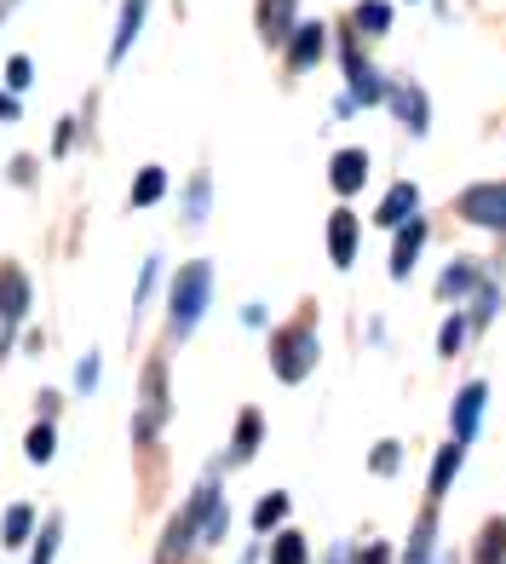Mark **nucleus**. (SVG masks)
<instances>
[{"label":"nucleus","instance_id":"obj_28","mask_svg":"<svg viewBox=\"0 0 506 564\" xmlns=\"http://www.w3.org/2000/svg\"><path fill=\"white\" fill-rule=\"evenodd\" d=\"M58 535H64V519H46V524H41V535H35V558H30V564H53Z\"/></svg>","mask_w":506,"mask_h":564},{"label":"nucleus","instance_id":"obj_22","mask_svg":"<svg viewBox=\"0 0 506 564\" xmlns=\"http://www.w3.org/2000/svg\"><path fill=\"white\" fill-rule=\"evenodd\" d=\"M472 282H477V265H466V260H461V265H449V271L438 276V294H443V300H461V294L472 289Z\"/></svg>","mask_w":506,"mask_h":564},{"label":"nucleus","instance_id":"obj_30","mask_svg":"<svg viewBox=\"0 0 506 564\" xmlns=\"http://www.w3.org/2000/svg\"><path fill=\"white\" fill-rule=\"evenodd\" d=\"M30 82H35V64H30V58L18 53V58L7 64V93H23V87H30Z\"/></svg>","mask_w":506,"mask_h":564},{"label":"nucleus","instance_id":"obj_25","mask_svg":"<svg viewBox=\"0 0 506 564\" xmlns=\"http://www.w3.org/2000/svg\"><path fill=\"white\" fill-rule=\"evenodd\" d=\"M53 421H35L30 426V438H23V455H30V460H53Z\"/></svg>","mask_w":506,"mask_h":564},{"label":"nucleus","instance_id":"obj_13","mask_svg":"<svg viewBox=\"0 0 506 564\" xmlns=\"http://www.w3.org/2000/svg\"><path fill=\"white\" fill-rule=\"evenodd\" d=\"M23 312H30V276L18 265H0V317L23 323Z\"/></svg>","mask_w":506,"mask_h":564},{"label":"nucleus","instance_id":"obj_38","mask_svg":"<svg viewBox=\"0 0 506 564\" xmlns=\"http://www.w3.org/2000/svg\"><path fill=\"white\" fill-rule=\"evenodd\" d=\"M328 564H345V553H328Z\"/></svg>","mask_w":506,"mask_h":564},{"label":"nucleus","instance_id":"obj_34","mask_svg":"<svg viewBox=\"0 0 506 564\" xmlns=\"http://www.w3.org/2000/svg\"><path fill=\"white\" fill-rule=\"evenodd\" d=\"M495 305H501V289H484V294H477V323H490V312H495Z\"/></svg>","mask_w":506,"mask_h":564},{"label":"nucleus","instance_id":"obj_11","mask_svg":"<svg viewBox=\"0 0 506 564\" xmlns=\"http://www.w3.org/2000/svg\"><path fill=\"white\" fill-rule=\"evenodd\" d=\"M415 208H420V191L409 185V178H397V185L386 191V202H380V225H392V230H403V225H409L415 219Z\"/></svg>","mask_w":506,"mask_h":564},{"label":"nucleus","instance_id":"obj_3","mask_svg":"<svg viewBox=\"0 0 506 564\" xmlns=\"http://www.w3.org/2000/svg\"><path fill=\"white\" fill-rule=\"evenodd\" d=\"M454 214L466 225H484V230H506V178H490V185H472L454 196Z\"/></svg>","mask_w":506,"mask_h":564},{"label":"nucleus","instance_id":"obj_32","mask_svg":"<svg viewBox=\"0 0 506 564\" xmlns=\"http://www.w3.org/2000/svg\"><path fill=\"white\" fill-rule=\"evenodd\" d=\"M461 335H466V323H461V317H449V323L438 328V351H443V357H454V346H461Z\"/></svg>","mask_w":506,"mask_h":564},{"label":"nucleus","instance_id":"obj_27","mask_svg":"<svg viewBox=\"0 0 506 564\" xmlns=\"http://www.w3.org/2000/svg\"><path fill=\"white\" fill-rule=\"evenodd\" d=\"M432 535H438V524H432V512H426V519L415 524V542H409V558H403V564H426V558H432Z\"/></svg>","mask_w":506,"mask_h":564},{"label":"nucleus","instance_id":"obj_6","mask_svg":"<svg viewBox=\"0 0 506 564\" xmlns=\"http://www.w3.org/2000/svg\"><path fill=\"white\" fill-rule=\"evenodd\" d=\"M345 98H351V105H380V98H386V82H380V75H374V64L358 53V41H345Z\"/></svg>","mask_w":506,"mask_h":564},{"label":"nucleus","instance_id":"obj_17","mask_svg":"<svg viewBox=\"0 0 506 564\" xmlns=\"http://www.w3.org/2000/svg\"><path fill=\"white\" fill-rule=\"evenodd\" d=\"M461 455H466V444L454 438V444H443L438 449V460H432V478H426V496H449V484H454V473H461Z\"/></svg>","mask_w":506,"mask_h":564},{"label":"nucleus","instance_id":"obj_37","mask_svg":"<svg viewBox=\"0 0 506 564\" xmlns=\"http://www.w3.org/2000/svg\"><path fill=\"white\" fill-rule=\"evenodd\" d=\"M0 116H7V121L18 116V105H12V93H7V87H0Z\"/></svg>","mask_w":506,"mask_h":564},{"label":"nucleus","instance_id":"obj_12","mask_svg":"<svg viewBox=\"0 0 506 564\" xmlns=\"http://www.w3.org/2000/svg\"><path fill=\"white\" fill-rule=\"evenodd\" d=\"M363 178H369V156H363V150H340V156L328 162V185H334L340 196L363 191Z\"/></svg>","mask_w":506,"mask_h":564},{"label":"nucleus","instance_id":"obj_20","mask_svg":"<svg viewBox=\"0 0 506 564\" xmlns=\"http://www.w3.org/2000/svg\"><path fill=\"white\" fill-rule=\"evenodd\" d=\"M351 23H358L363 35H386L392 30V7H386V0H363V7L351 12Z\"/></svg>","mask_w":506,"mask_h":564},{"label":"nucleus","instance_id":"obj_16","mask_svg":"<svg viewBox=\"0 0 506 564\" xmlns=\"http://www.w3.org/2000/svg\"><path fill=\"white\" fill-rule=\"evenodd\" d=\"M420 242H426V225H420V219H409V225L397 230V242H392V276H397V282L415 271V253H420Z\"/></svg>","mask_w":506,"mask_h":564},{"label":"nucleus","instance_id":"obj_14","mask_svg":"<svg viewBox=\"0 0 506 564\" xmlns=\"http://www.w3.org/2000/svg\"><path fill=\"white\" fill-rule=\"evenodd\" d=\"M322 46H328V30L322 23H299L294 41H288V69H311L322 58Z\"/></svg>","mask_w":506,"mask_h":564},{"label":"nucleus","instance_id":"obj_4","mask_svg":"<svg viewBox=\"0 0 506 564\" xmlns=\"http://www.w3.org/2000/svg\"><path fill=\"white\" fill-rule=\"evenodd\" d=\"M162 421H167V369L162 364H150L144 369V403H139V444H150L162 432Z\"/></svg>","mask_w":506,"mask_h":564},{"label":"nucleus","instance_id":"obj_36","mask_svg":"<svg viewBox=\"0 0 506 564\" xmlns=\"http://www.w3.org/2000/svg\"><path fill=\"white\" fill-rule=\"evenodd\" d=\"M150 289H156V260H144V276H139V300H150Z\"/></svg>","mask_w":506,"mask_h":564},{"label":"nucleus","instance_id":"obj_31","mask_svg":"<svg viewBox=\"0 0 506 564\" xmlns=\"http://www.w3.org/2000/svg\"><path fill=\"white\" fill-rule=\"evenodd\" d=\"M201 214H208V178H196V185H190V202H185V225H201Z\"/></svg>","mask_w":506,"mask_h":564},{"label":"nucleus","instance_id":"obj_23","mask_svg":"<svg viewBox=\"0 0 506 564\" xmlns=\"http://www.w3.org/2000/svg\"><path fill=\"white\" fill-rule=\"evenodd\" d=\"M283 519H288V496H265L260 507H253V530H260V535H265V530H276Z\"/></svg>","mask_w":506,"mask_h":564},{"label":"nucleus","instance_id":"obj_2","mask_svg":"<svg viewBox=\"0 0 506 564\" xmlns=\"http://www.w3.org/2000/svg\"><path fill=\"white\" fill-rule=\"evenodd\" d=\"M271 369L276 380H306L317 369V328L311 323H288V328H276L271 335Z\"/></svg>","mask_w":506,"mask_h":564},{"label":"nucleus","instance_id":"obj_10","mask_svg":"<svg viewBox=\"0 0 506 564\" xmlns=\"http://www.w3.org/2000/svg\"><path fill=\"white\" fill-rule=\"evenodd\" d=\"M484 403H490V387L484 380H466L461 398H454V438L472 444V432H477V415H484Z\"/></svg>","mask_w":506,"mask_h":564},{"label":"nucleus","instance_id":"obj_24","mask_svg":"<svg viewBox=\"0 0 506 564\" xmlns=\"http://www.w3.org/2000/svg\"><path fill=\"white\" fill-rule=\"evenodd\" d=\"M271 564H306V535L283 530V535H276V547H271Z\"/></svg>","mask_w":506,"mask_h":564},{"label":"nucleus","instance_id":"obj_18","mask_svg":"<svg viewBox=\"0 0 506 564\" xmlns=\"http://www.w3.org/2000/svg\"><path fill=\"white\" fill-rule=\"evenodd\" d=\"M30 530H35V507H7V519H0V542H7V547H23V542H30Z\"/></svg>","mask_w":506,"mask_h":564},{"label":"nucleus","instance_id":"obj_1","mask_svg":"<svg viewBox=\"0 0 506 564\" xmlns=\"http://www.w3.org/2000/svg\"><path fill=\"white\" fill-rule=\"evenodd\" d=\"M208 294H213V265L208 260H190L179 276H173L167 289V335L185 340L190 328L201 323V312H208Z\"/></svg>","mask_w":506,"mask_h":564},{"label":"nucleus","instance_id":"obj_29","mask_svg":"<svg viewBox=\"0 0 506 564\" xmlns=\"http://www.w3.org/2000/svg\"><path fill=\"white\" fill-rule=\"evenodd\" d=\"M369 467H374L380 478H392V473L403 467V444H397V438H386V444L374 449V460H369Z\"/></svg>","mask_w":506,"mask_h":564},{"label":"nucleus","instance_id":"obj_5","mask_svg":"<svg viewBox=\"0 0 506 564\" xmlns=\"http://www.w3.org/2000/svg\"><path fill=\"white\" fill-rule=\"evenodd\" d=\"M201 542V496H190V507L179 512V519L167 524V535H162V553H156V564H179L190 547Z\"/></svg>","mask_w":506,"mask_h":564},{"label":"nucleus","instance_id":"obj_8","mask_svg":"<svg viewBox=\"0 0 506 564\" xmlns=\"http://www.w3.org/2000/svg\"><path fill=\"white\" fill-rule=\"evenodd\" d=\"M294 7H299V0H260V12H253V18H260V41H271V46L294 41V30H299Z\"/></svg>","mask_w":506,"mask_h":564},{"label":"nucleus","instance_id":"obj_26","mask_svg":"<svg viewBox=\"0 0 506 564\" xmlns=\"http://www.w3.org/2000/svg\"><path fill=\"white\" fill-rule=\"evenodd\" d=\"M477 564H506V524L501 519L484 530V542H477Z\"/></svg>","mask_w":506,"mask_h":564},{"label":"nucleus","instance_id":"obj_15","mask_svg":"<svg viewBox=\"0 0 506 564\" xmlns=\"http://www.w3.org/2000/svg\"><path fill=\"white\" fill-rule=\"evenodd\" d=\"M144 7H150V0H121V23H116V41H110V64H121V58H127V46L139 41V30H144Z\"/></svg>","mask_w":506,"mask_h":564},{"label":"nucleus","instance_id":"obj_7","mask_svg":"<svg viewBox=\"0 0 506 564\" xmlns=\"http://www.w3.org/2000/svg\"><path fill=\"white\" fill-rule=\"evenodd\" d=\"M358 242H363V230H358V214H328V260H334L340 271H351V260H358Z\"/></svg>","mask_w":506,"mask_h":564},{"label":"nucleus","instance_id":"obj_35","mask_svg":"<svg viewBox=\"0 0 506 564\" xmlns=\"http://www.w3.org/2000/svg\"><path fill=\"white\" fill-rule=\"evenodd\" d=\"M69 139H75V116H64V121H58V139H53V150H58V156L69 150Z\"/></svg>","mask_w":506,"mask_h":564},{"label":"nucleus","instance_id":"obj_19","mask_svg":"<svg viewBox=\"0 0 506 564\" xmlns=\"http://www.w3.org/2000/svg\"><path fill=\"white\" fill-rule=\"evenodd\" d=\"M260 432H265L260 409H242V421H237V444H231V460H248L253 449H260Z\"/></svg>","mask_w":506,"mask_h":564},{"label":"nucleus","instance_id":"obj_21","mask_svg":"<svg viewBox=\"0 0 506 564\" xmlns=\"http://www.w3.org/2000/svg\"><path fill=\"white\" fill-rule=\"evenodd\" d=\"M162 196H167V173L162 167H144L139 185H133V208H150V202H162Z\"/></svg>","mask_w":506,"mask_h":564},{"label":"nucleus","instance_id":"obj_33","mask_svg":"<svg viewBox=\"0 0 506 564\" xmlns=\"http://www.w3.org/2000/svg\"><path fill=\"white\" fill-rule=\"evenodd\" d=\"M75 387H81V392H92V387H98V357H92V351L81 357V364H75Z\"/></svg>","mask_w":506,"mask_h":564},{"label":"nucleus","instance_id":"obj_9","mask_svg":"<svg viewBox=\"0 0 506 564\" xmlns=\"http://www.w3.org/2000/svg\"><path fill=\"white\" fill-rule=\"evenodd\" d=\"M392 110H397V121L409 127L415 139L426 133V127H432V105H426V93H420L415 82H403V87H392Z\"/></svg>","mask_w":506,"mask_h":564},{"label":"nucleus","instance_id":"obj_39","mask_svg":"<svg viewBox=\"0 0 506 564\" xmlns=\"http://www.w3.org/2000/svg\"><path fill=\"white\" fill-rule=\"evenodd\" d=\"M0 12H7V7H0Z\"/></svg>","mask_w":506,"mask_h":564}]
</instances>
